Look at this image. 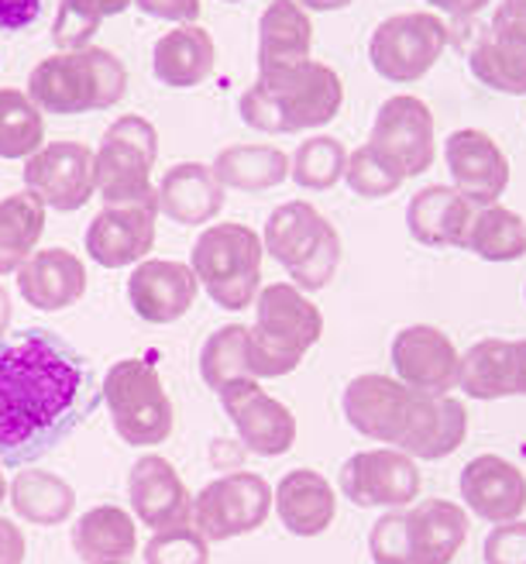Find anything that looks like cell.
I'll return each mask as SVG.
<instances>
[{
	"instance_id": "obj_1",
	"label": "cell",
	"mask_w": 526,
	"mask_h": 564,
	"mask_svg": "<svg viewBox=\"0 0 526 564\" xmlns=\"http://www.w3.org/2000/svg\"><path fill=\"white\" fill-rule=\"evenodd\" d=\"M87 410V369L59 334L32 327L0 337V462L42 458Z\"/></svg>"
},
{
	"instance_id": "obj_2",
	"label": "cell",
	"mask_w": 526,
	"mask_h": 564,
	"mask_svg": "<svg viewBox=\"0 0 526 564\" xmlns=\"http://www.w3.org/2000/svg\"><path fill=\"white\" fill-rule=\"evenodd\" d=\"M344 83L327 63H289L259 69L255 83L241 94L238 115L262 134H296L324 128L338 118Z\"/></svg>"
},
{
	"instance_id": "obj_3",
	"label": "cell",
	"mask_w": 526,
	"mask_h": 564,
	"mask_svg": "<svg viewBox=\"0 0 526 564\" xmlns=\"http://www.w3.org/2000/svg\"><path fill=\"white\" fill-rule=\"evenodd\" d=\"M255 324L248 327V376L252 379H283L299 369L307 355L324 337L320 306L296 290L293 282H269L255 296Z\"/></svg>"
},
{
	"instance_id": "obj_4",
	"label": "cell",
	"mask_w": 526,
	"mask_h": 564,
	"mask_svg": "<svg viewBox=\"0 0 526 564\" xmlns=\"http://www.w3.org/2000/svg\"><path fill=\"white\" fill-rule=\"evenodd\" d=\"M128 94V69L114 52L83 48V52H55L42 59L28 76V97L42 115H87L121 104Z\"/></svg>"
},
{
	"instance_id": "obj_5",
	"label": "cell",
	"mask_w": 526,
	"mask_h": 564,
	"mask_svg": "<svg viewBox=\"0 0 526 564\" xmlns=\"http://www.w3.org/2000/svg\"><path fill=\"white\" fill-rule=\"evenodd\" d=\"M262 235L238 220L210 224L193 241L189 269L220 310H248L262 290Z\"/></svg>"
},
{
	"instance_id": "obj_6",
	"label": "cell",
	"mask_w": 526,
	"mask_h": 564,
	"mask_svg": "<svg viewBox=\"0 0 526 564\" xmlns=\"http://www.w3.org/2000/svg\"><path fill=\"white\" fill-rule=\"evenodd\" d=\"M158 159V131L142 115L110 124L94 152V176L103 207H158L152 169Z\"/></svg>"
},
{
	"instance_id": "obj_7",
	"label": "cell",
	"mask_w": 526,
	"mask_h": 564,
	"mask_svg": "<svg viewBox=\"0 0 526 564\" xmlns=\"http://www.w3.org/2000/svg\"><path fill=\"white\" fill-rule=\"evenodd\" d=\"M103 403L110 423L131 447H158L176 427V410L155 365L145 358H121L103 376Z\"/></svg>"
},
{
	"instance_id": "obj_8",
	"label": "cell",
	"mask_w": 526,
	"mask_h": 564,
	"mask_svg": "<svg viewBox=\"0 0 526 564\" xmlns=\"http://www.w3.org/2000/svg\"><path fill=\"white\" fill-rule=\"evenodd\" d=\"M448 48V24L434 11H406L385 18L369 39L372 69L390 83L424 79Z\"/></svg>"
},
{
	"instance_id": "obj_9",
	"label": "cell",
	"mask_w": 526,
	"mask_h": 564,
	"mask_svg": "<svg viewBox=\"0 0 526 564\" xmlns=\"http://www.w3.org/2000/svg\"><path fill=\"white\" fill-rule=\"evenodd\" d=\"M269 513H272V486L259 471L220 475L193 499V527L210 544L255 533L269 520Z\"/></svg>"
},
{
	"instance_id": "obj_10",
	"label": "cell",
	"mask_w": 526,
	"mask_h": 564,
	"mask_svg": "<svg viewBox=\"0 0 526 564\" xmlns=\"http://www.w3.org/2000/svg\"><path fill=\"white\" fill-rule=\"evenodd\" d=\"M338 486L348 502L362 510H406L420 496V468L399 447H372L351 455L341 471Z\"/></svg>"
},
{
	"instance_id": "obj_11",
	"label": "cell",
	"mask_w": 526,
	"mask_h": 564,
	"mask_svg": "<svg viewBox=\"0 0 526 564\" xmlns=\"http://www.w3.org/2000/svg\"><path fill=\"white\" fill-rule=\"evenodd\" d=\"M217 400L224 406L228 420L234 423L238 441L248 455L259 458H280L296 444V416L286 403L259 386V379L244 376L231 379L228 386L217 389Z\"/></svg>"
},
{
	"instance_id": "obj_12",
	"label": "cell",
	"mask_w": 526,
	"mask_h": 564,
	"mask_svg": "<svg viewBox=\"0 0 526 564\" xmlns=\"http://www.w3.org/2000/svg\"><path fill=\"white\" fill-rule=\"evenodd\" d=\"M417 400H420L417 389L403 386L393 376L369 372L344 386L341 410H344V420L351 423V431H358L369 441H379L385 447H399L413 423Z\"/></svg>"
},
{
	"instance_id": "obj_13",
	"label": "cell",
	"mask_w": 526,
	"mask_h": 564,
	"mask_svg": "<svg viewBox=\"0 0 526 564\" xmlns=\"http://www.w3.org/2000/svg\"><path fill=\"white\" fill-rule=\"evenodd\" d=\"M24 189H32L45 210L73 214L90 204L97 193L94 152L83 141H48L24 159Z\"/></svg>"
},
{
	"instance_id": "obj_14",
	"label": "cell",
	"mask_w": 526,
	"mask_h": 564,
	"mask_svg": "<svg viewBox=\"0 0 526 564\" xmlns=\"http://www.w3.org/2000/svg\"><path fill=\"white\" fill-rule=\"evenodd\" d=\"M369 145L393 159L403 176H424L437 159V124L434 110L413 94H396L375 110Z\"/></svg>"
},
{
	"instance_id": "obj_15",
	"label": "cell",
	"mask_w": 526,
	"mask_h": 564,
	"mask_svg": "<svg viewBox=\"0 0 526 564\" xmlns=\"http://www.w3.org/2000/svg\"><path fill=\"white\" fill-rule=\"evenodd\" d=\"M445 165L451 186L472 207H492L509 189V159L500 141L479 128H458L445 138Z\"/></svg>"
},
{
	"instance_id": "obj_16",
	"label": "cell",
	"mask_w": 526,
	"mask_h": 564,
	"mask_svg": "<svg viewBox=\"0 0 526 564\" xmlns=\"http://www.w3.org/2000/svg\"><path fill=\"white\" fill-rule=\"evenodd\" d=\"M393 369L403 386L445 397L458 389L461 351L440 327L409 324L393 337Z\"/></svg>"
},
{
	"instance_id": "obj_17",
	"label": "cell",
	"mask_w": 526,
	"mask_h": 564,
	"mask_svg": "<svg viewBox=\"0 0 526 564\" xmlns=\"http://www.w3.org/2000/svg\"><path fill=\"white\" fill-rule=\"evenodd\" d=\"M200 296V279L189 262L173 259H145L131 269L128 300L131 310L149 324H176L186 317Z\"/></svg>"
},
{
	"instance_id": "obj_18",
	"label": "cell",
	"mask_w": 526,
	"mask_h": 564,
	"mask_svg": "<svg viewBox=\"0 0 526 564\" xmlns=\"http://www.w3.org/2000/svg\"><path fill=\"white\" fill-rule=\"evenodd\" d=\"M128 502L138 523L149 530L193 523V496L176 465L162 455H142L128 475Z\"/></svg>"
},
{
	"instance_id": "obj_19",
	"label": "cell",
	"mask_w": 526,
	"mask_h": 564,
	"mask_svg": "<svg viewBox=\"0 0 526 564\" xmlns=\"http://www.w3.org/2000/svg\"><path fill=\"white\" fill-rule=\"evenodd\" d=\"M461 506L485 523L519 520L526 510V475L500 455H479L461 468Z\"/></svg>"
},
{
	"instance_id": "obj_20",
	"label": "cell",
	"mask_w": 526,
	"mask_h": 564,
	"mask_svg": "<svg viewBox=\"0 0 526 564\" xmlns=\"http://www.w3.org/2000/svg\"><path fill=\"white\" fill-rule=\"evenodd\" d=\"M158 207H103L87 228V256L100 269H128L149 259Z\"/></svg>"
},
{
	"instance_id": "obj_21",
	"label": "cell",
	"mask_w": 526,
	"mask_h": 564,
	"mask_svg": "<svg viewBox=\"0 0 526 564\" xmlns=\"http://www.w3.org/2000/svg\"><path fill=\"white\" fill-rule=\"evenodd\" d=\"M14 275L21 300L45 314H59L87 296V265L69 248H42Z\"/></svg>"
},
{
	"instance_id": "obj_22",
	"label": "cell",
	"mask_w": 526,
	"mask_h": 564,
	"mask_svg": "<svg viewBox=\"0 0 526 564\" xmlns=\"http://www.w3.org/2000/svg\"><path fill=\"white\" fill-rule=\"evenodd\" d=\"M158 214L183 228H207L228 204V189L217 183L213 169L204 162H179L155 186Z\"/></svg>"
},
{
	"instance_id": "obj_23",
	"label": "cell",
	"mask_w": 526,
	"mask_h": 564,
	"mask_svg": "<svg viewBox=\"0 0 526 564\" xmlns=\"http://www.w3.org/2000/svg\"><path fill=\"white\" fill-rule=\"evenodd\" d=\"M475 207L464 200L454 186L434 183L413 193L406 204V231L409 238L424 248H461L468 241V228H472Z\"/></svg>"
},
{
	"instance_id": "obj_24",
	"label": "cell",
	"mask_w": 526,
	"mask_h": 564,
	"mask_svg": "<svg viewBox=\"0 0 526 564\" xmlns=\"http://www.w3.org/2000/svg\"><path fill=\"white\" fill-rule=\"evenodd\" d=\"M272 506L293 538H320L338 517V496L314 468H293L272 489Z\"/></svg>"
},
{
	"instance_id": "obj_25",
	"label": "cell",
	"mask_w": 526,
	"mask_h": 564,
	"mask_svg": "<svg viewBox=\"0 0 526 564\" xmlns=\"http://www.w3.org/2000/svg\"><path fill=\"white\" fill-rule=\"evenodd\" d=\"M464 437H468V410L454 392H445V397L420 392L417 410H413V423L399 451H406L409 458H420V462H440L454 455L464 444Z\"/></svg>"
},
{
	"instance_id": "obj_26",
	"label": "cell",
	"mask_w": 526,
	"mask_h": 564,
	"mask_svg": "<svg viewBox=\"0 0 526 564\" xmlns=\"http://www.w3.org/2000/svg\"><path fill=\"white\" fill-rule=\"evenodd\" d=\"M217 45L207 28L176 24L173 32H165L152 48V73L162 87L169 90H193L213 73Z\"/></svg>"
},
{
	"instance_id": "obj_27",
	"label": "cell",
	"mask_w": 526,
	"mask_h": 564,
	"mask_svg": "<svg viewBox=\"0 0 526 564\" xmlns=\"http://www.w3.org/2000/svg\"><path fill=\"white\" fill-rule=\"evenodd\" d=\"M406 527L413 564H451L468 538V510L451 499H424L406 506Z\"/></svg>"
},
{
	"instance_id": "obj_28",
	"label": "cell",
	"mask_w": 526,
	"mask_h": 564,
	"mask_svg": "<svg viewBox=\"0 0 526 564\" xmlns=\"http://www.w3.org/2000/svg\"><path fill=\"white\" fill-rule=\"evenodd\" d=\"M458 389L468 400L492 403L519 397V345L509 337H482L461 355Z\"/></svg>"
},
{
	"instance_id": "obj_29",
	"label": "cell",
	"mask_w": 526,
	"mask_h": 564,
	"mask_svg": "<svg viewBox=\"0 0 526 564\" xmlns=\"http://www.w3.org/2000/svg\"><path fill=\"white\" fill-rule=\"evenodd\" d=\"M69 541L83 564H131L138 554V527L128 510L103 502L73 523Z\"/></svg>"
},
{
	"instance_id": "obj_30",
	"label": "cell",
	"mask_w": 526,
	"mask_h": 564,
	"mask_svg": "<svg viewBox=\"0 0 526 564\" xmlns=\"http://www.w3.org/2000/svg\"><path fill=\"white\" fill-rule=\"evenodd\" d=\"M327 228H330V220L314 204L289 200L269 214L262 228V248L269 259H275L286 272H293L317 248Z\"/></svg>"
},
{
	"instance_id": "obj_31",
	"label": "cell",
	"mask_w": 526,
	"mask_h": 564,
	"mask_svg": "<svg viewBox=\"0 0 526 564\" xmlns=\"http://www.w3.org/2000/svg\"><path fill=\"white\" fill-rule=\"evenodd\" d=\"M314 21L296 0H272L259 18V69L310 59Z\"/></svg>"
},
{
	"instance_id": "obj_32",
	"label": "cell",
	"mask_w": 526,
	"mask_h": 564,
	"mask_svg": "<svg viewBox=\"0 0 526 564\" xmlns=\"http://www.w3.org/2000/svg\"><path fill=\"white\" fill-rule=\"evenodd\" d=\"M210 169L224 189L262 193L289 180V155L275 145H228L217 152Z\"/></svg>"
},
{
	"instance_id": "obj_33",
	"label": "cell",
	"mask_w": 526,
	"mask_h": 564,
	"mask_svg": "<svg viewBox=\"0 0 526 564\" xmlns=\"http://www.w3.org/2000/svg\"><path fill=\"white\" fill-rule=\"evenodd\" d=\"M14 513L35 527H59L76 510V492L63 475L42 471V468H24L14 475L8 486Z\"/></svg>"
},
{
	"instance_id": "obj_34",
	"label": "cell",
	"mask_w": 526,
	"mask_h": 564,
	"mask_svg": "<svg viewBox=\"0 0 526 564\" xmlns=\"http://www.w3.org/2000/svg\"><path fill=\"white\" fill-rule=\"evenodd\" d=\"M45 204L32 189L0 200V275H14L39 251L45 235Z\"/></svg>"
},
{
	"instance_id": "obj_35",
	"label": "cell",
	"mask_w": 526,
	"mask_h": 564,
	"mask_svg": "<svg viewBox=\"0 0 526 564\" xmlns=\"http://www.w3.org/2000/svg\"><path fill=\"white\" fill-rule=\"evenodd\" d=\"M464 251H472L475 259L495 262V265L516 262V259L526 256V220L516 210L503 207V204L475 207Z\"/></svg>"
},
{
	"instance_id": "obj_36",
	"label": "cell",
	"mask_w": 526,
	"mask_h": 564,
	"mask_svg": "<svg viewBox=\"0 0 526 564\" xmlns=\"http://www.w3.org/2000/svg\"><path fill=\"white\" fill-rule=\"evenodd\" d=\"M45 145V115L24 90L0 87V159H28Z\"/></svg>"
},
{
	"instance_id": "obj_37",
	"label": "cell",
	"mask_w": 526,
	"mask_h": 564,
	"mask_svg": "<svg viewBox=\"0 0 526 564\" xmlns=\"http://www.w3.org/2000/svg\"><path fill=\"white\" fill-rule=\"evenodd\" d=\"M468 69L482 87L495 94L526 97V52L500 42L492 32L475 39L472 52H468Z\"/></svg>"
},
{
	"instance_id": "obj_38",
	"label": "cell",
	"mask_w": 526,
	"mask_h": 564,
	"mask_svg": "<svg viewBox=\"0 0 526 564\" xmlns=\"http://www.w3.org/2000/svg\"><path fill=\"white\" fill-rule=\"evenodd\" d=\"M344 165H348V149L344 141L335 134H314L293 152L289 159V180L299 189L324 193L330 186L344 183Z\"/></svg>"
},
{
	"instance_id": "obj_39",
	"label": "cell",
	"mask_w": 526,
	"mask_h": 564,
	"mask_svg": "<svg viewBox=\"0 0 526 564\" xmlns=\"http://www.w3.org/2000/svg\"><path fill=\"white\" fill-rule=\"evenodd\" d=\"M344 183L354 196L362 200H382V196L399 193V186L406 183L403 169L385 159L375 145H358L354 152H348V165H344Z\"/></svg>"
},
{
	"instance_id": "obj_40",
	"label": "cell",
	"mask_w": 526,
	"mask_h": 564,
	"mask_svg": "<svg viewBox=\"0 0 526 564\" xmlns=\"http://www.w3.org/2000/svg\"><path fill=\"white\" fill-rule=\"evenodd\" d=\"M244 341H248V327L241 324H228L213 330L204 351H200V376L204 382L217 392L220 386H228L231 379H244L248 376V355H244Z\"/></svg>"
},
{
	"instance_id": "obj_41",
	"label": "cell",
	"mask_w": 526,
	"mask_h": 564,
	"mask_svg": "<svg viewBox=\"0 0 526 564\" xmlns=\"http://www.w3.org/2000/svg\"><path fill=\"white\" fill-rule=\"evenodd\" d=\"M145 564H210V541L193 523L155 530L145 544Z\"/></svg>"
},
{
	"instance_id": "obj_42",
	"label": "cell",
	"mask_w": 526,
	"mask_h": 564,
	"mask_svg": "<svg viewBox=\"0 0 526 564\" xmlns=\"http://www.w3.org/2000/svg\"><path fill=\"white\" fill-rule=\"evenodd\" d=\"M100 24L103 14L94 0H59V11L52 21V42L59 52H83L90 48Z\"/></svg>"
},
{
	"instance_id": "obj_43",
	"label": "cell",
	"mask_w": 526,
	"mask_h": 564,
	"mask_svg": "<svg viewBox=\"0 0 526 564\" xmlns=\"http://www.w3.org/2000/svg\"><path fill=\"white\" fill-rule=\"evenodd\" d=\"M338 265H341V235L335 224H330L324 238L317 241V248L289 272V282L303 293H317L338 275Z\"/></svg>"
},
{
	"instance_id": "obj_44",
	"label": "cell",
	"mask_w": 526,
	"mask_h": 564,
	"mask_svg": "<svg viewBox=\"0 0 526 564\" xmlns=\"http://www.w3.org/2000/svg\"><path fill=\"white\" fill-rule=\"evenodd\" d=\"M369 554L375 564H413L406 510H385L369 533Z\"/></svg>"
},
{
	"instance_id": "obj_45",
	"label": "cell",
	"mask_w": 526,
	"mask_h": 564,
	"mask_svg": "<svg viewBox=\"0 0 526 564\" xmlns=\"http://www.w3.org/2000/svg\"><path fill=\"white\" fill-rule=\"evenodd\" d=\"M485 564H526V520L492 523L482 544Z\"/></svg>"
},
{
	"instance_id": "obj_46",
	"label": "cell",
	"mask_w": 526,
	"mask_h": 564,
	"mask_svg": "<svg viewBox=\"0 0 526 564\" xmlns=\"http://www.w3.org/2000/svg\"><path fill=\"white\" fill-rule=\"evenodd\" d=\"M489 32L500 39V42L526 52V4H516V0H503V4L495 8V14H492Z\"/></svg>"
},
{
	"instance_id": "obj_47",
	"label": "cell",
	"mask_w": 526,
	"mask_h": 564,
	"mask_svg": "<svg viewBox=\"0 0 526 564\" xmlns=\"http://www.w3.org/2000/svg\"><path fill=\"white\" fill-rule=\"evenodd\" d=\"M134 8L149 18L173 24H193L200 18V0H134Z\"/></svg>"
},
{
	"instance_id": "obj_48",
	"label": "cell",
	"mask_w": 526,
	"mask_h": 564,
	"mask_svg": "<svg viewBox=\"0 0 526 564\" xmlns=\"http://www.w3.org/2000/svg\"><path fill=\"white\" fill-rule=\"evenodd\" d=\"M42 14V0H0V32H24Z\"/></svg>"
},
{
	"instance_id": "obj_49",
	"label": "cell",
	"mask_w": 526,
	"mask_h": 564,
	"mask_svg": "<svg viewBox=\"0 0 526 564\" xmlns=\"http://www.w3.org/2000/svg\"><path fill=\"white\" fill-rule=\"evenodd\" d=\"M0 564H24V533L4 517H0Z\"/></svg>"
},
{
	"instance_id": "obj_50",
	"label": "cell",
	"mask_w": 526,
	"mask_h": 564,
	"mask_svg": "<svg viewBox=\"0 0 526 564\" xmlns=\"http://www.w3.org/2000/svg\"><path fill=\"white\" fill-rule=\"evenodd\" d=\"M430 8H437L440 14L451 18H475L479 11H485L492 0H427Z\"/></svg>"
},
{
	"instance_id": "obj_51",
	"label": "cell",
	"mask_w": 526,
	"mask_h": 564,
	"mask_svg": "<svg viewBox=\"0 0 526 564\" xmlns=\"http://www.w3.org/2000/svg\"><path fill=\"white\" fill-rule=\"evenodd\" d=\"M303 11H344L351 0H296Z\"/></svg>"
},
{
	"instance_id": "obj_52",
	"label": "cell",
	"mask_w": 526,
	"mask_h": 564,
	"mask_svg": "<svg viewBox=\"0 0 526 564\" xmlns=\"http://www.w3.org/2000/svg\"><path fill=\"white\" fill-rule=\"evenodd\" d=\"M11 317H14V306H11V293L4 290V282H0V337L8 334L11 327Z\"/></svg>"
},
{
	"instance_id": "obj_53",
	"label": "cell",
	"mask_w": 526,
	"mask_h": 564,
	"mask_svg": "<svg viewBox=\"0 0 526 564\" xmlns=\"http://www.w3.org/2000/svg\"><path fill=\"white\" fill-rule=\"evenodd\" d=\"M94 4L100 8L103 18H118V14H124L128 8H134V0H94Z\"/></svg>"
},
{
	"instance_id": "obj_54",
	"label": "cell",
	"mask_w": 526,
	"mask_h": 564,
	"mask_svg": "<svg viewBox=\"0 0 526 564\" xmlns=\"http://www.w3.org/2000/svg\"><path fill=\"white\" fill-rule=\"evenodd\" d=\"M519 397H526V337H519Z\"/></svg>"
},
{
	"instance_id": "obj_55",
	"label": "cell",
	"mask_w": 526,
	"mask_h": 564,
	"mask_svg": "<svg viewBox=\"0 0 526 564\" xmlns=\"http://www.w3.org/2000/svg\"><path fill=\"white\" fill-rule=\"evenodd\" d=\"M8 499V478H4V471H0V502Z\"/></svg>"
},
{
	"instance_id": "obj_56",
	"label": "cell",
	"mask_w": 526,
	"mask_h": 564,
	"mask_svg": "<svg viewBox=\"0 0 526 564\" xmlns=\"http://www.w3.org/2000/svg\"><path fill=\"white\" fill-rule=\"evenodd\" d=\"M224 4H244V0H224Z\"/></svg>"
},
{
	"instance_id": "obj_57",
	"label": "cell",
	"mask_w": 526,
	"mask_h": 564,
	"mask_svg": "<svg viewBox=\"0 0 526 564\" xmlns=\"http://www.w3.org/2000/svg\"><path fill=\"white\" fill-rule=\"evenodd\" d=\"M516 4H526V0H516Z\"/></svg>"
},
{
	"instance_id": "obj_58",
	"label": "cell",
	"mask_w": 526,
	"mask_h": 564,
	"mask_svg": "<svg viewBox=\"0 0 526 564\" xmlns=\"http://www.w3.org/2000/svg\"><path fill=\"white\" fill-rule=\"evenodd\" d=\"M523 296H526V290H523Z\"/></svg>"
}]
</instances>
